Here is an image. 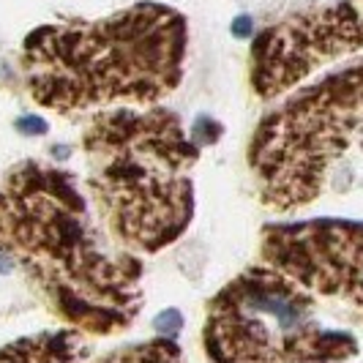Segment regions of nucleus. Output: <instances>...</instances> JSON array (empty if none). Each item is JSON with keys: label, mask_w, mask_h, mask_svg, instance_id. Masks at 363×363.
<instances>
[{"label": "nucleus", "mask_w": 363, "mask_h": 363, "mask_svg": "<svg viewBox=\"0 0 363 363\" xmlns=\"http://www.w3.org/2000/svg\"><path fill=\"white\" fill-rule=\"evenodd\" d=\"M189 22L164 3H134L99 19H63L22 41V79L38 107L57 115L147 107L183 79Z\"/></svg>", "instance_id": "obj_2"}, {"label": "nucleus", "mask_w": 363, "mask_h": 363, "mask_svg": "<svg viewBox=\"0 0 363 363\" xmlns=\"http://www.w3.org/2000/svg\"><path fill=\"white\" fill-rule=\"evenodd\" d=\"M262 262L284 271L314 295L363 311V221L306 218L262 230Z\"/></svg>", "instance_id": "obj_7"}, {"label": "nucleus", "mask_w": 363, "mask_h": 363, "mask_svg": "<svg viewBox=\"0 0 363 363\" xmlns=\"http://www.w3.org/2000/svg\"><path fill=\"white\" fill-rule=\"evenodd\" d=\"M361 3H363V0H361Z\"/></svg>", "instance_id": "obj_11"}, {"label": "nucleus", "mask_w": 363, "mask_h": 363, "mask_svg": "<svg viewBox=\"0 0 363 363\" xmlns=\"http://www.w3.org/2000/svg\"><path fill=\"white\" fill-rule=\"evenodd\" d=\"M85 189L101 224L128 252L159 255L194 218L200 145L162 104L109 107L82 131Z\"/></svg>", "instance_id": "obj_3"}, {"label": "nucleus", "mask_w": 363, "mask_h": 363, "mask_svg": "<svg viewBox=\"0 0 363 363\" xmlns=\"http://www.w3.org/2000/svg\"><path fill=\"white\" fill-rule=\"evenodd\" d=\"M303 284L268 262L240 271L213 295L202 342L213 363H347L358 355L352 333L317 320Z\"/></svg>", "instance_id": "obj_5"}, {"label": "nucleus", "mask_w": 363, "mask_h": 363, "mask_svg": "<svg viewBox=\"0 0 363 363\" xmlns=\"http://www.w3.org/2000/svg\"><path fill=\"white\" fill-rule=\"evenodd\" d=\"M358 52H363L361 0L295 11L257 33L249 63L252 91L262 101H273L323 66Z\"/></svg>", "instance_id": "obj_6"}, {"label": "nucleus", "mask_w": 363, "mask_h": 363, "mask_svg": "<svg viewBox=\"0 0 363 363\" xmlns=\"http://www.w3.org/2000/svg\"><path fill=\"white\" fill-rule=\"evenodd\" d=\"M88 333L77 328L41 330L0 347V363H91Z\"/></svg>", "instance_id": "obj_8"}, {"label": "nucleus", "mask_w": 363, "mask_h": 363, "mask_svg": "<svg viewBox=\"0 0 363 363\" xmlns=\"http://www.w3.org/2000/svg\"><path fill=\"white\" fill-rule=\"evenodd\" d=\"M361 128L363 57L298 85L255 128L249 167L259 200L273 211L311 205Z\"/></svg>", "instance_id": "obj_4"}, {"label": "nucleus", "mask_w": 363, "mask_h": 363, "mask_svg": "<svg viewBox=\"0 0 363 363\" xmlns=\"http://www.w3.org/2000/svg\"><path fill=\"white\" fill-rule=\"evenodd\" d=\"M17 128H22V131H33V134H44V131H47V126H44L41 121H36V118H25V121H17Z\"/></svg>", "instance_id": "obj_10"}, {"label": "nucleus", "mask_w": 363, "mask_h": 363, "mask_svg": "<svg viewBox=\"0 0 363 363\" xmlns=\"http://www.w3.org/2000/svg\"><path fill=\"white\" fill-rule=\"evenodd\" d=\"M0 259L88 336H115L143 309V259L93 216L79 178L50 162L14 164L0 181Z\"/></svg>", "instance_id": "obj_1"}, {"label": "nucleus", "mask_w": 363, "mask_h": 363, "mask_svg": "<svg viewBox=\"0 0 363 363\" xmlns=\"http://www.w3.org/2000/svg\"><path fill=\"white\" fill-rule=\"evenodd\" d=\"M96 363H186V358L172 336H162V339L112 350L109 355H104Z\"/></svg>", "instance_id": "obj_9"}]
</instances>
